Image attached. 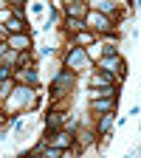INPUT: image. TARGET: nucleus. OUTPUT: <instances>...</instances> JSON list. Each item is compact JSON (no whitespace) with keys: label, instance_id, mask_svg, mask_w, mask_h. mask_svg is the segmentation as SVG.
Listing matches in <instances>:
<instances>
[{"label":"nucleus","instance_id":"obj_1","mask_svg":"<svg viewBox=\"0 0 141 158\" xmlns=\"http://www.w3.org/2000/svg\"><path fill=\"white\" fill-rule=\"evenodd\" d=\"M39 105H43V90L17 82L14 90H11V96L6 99L3 105H0V110H6V113L14 118V116H20V113H34Z\"/></svg>","mask_w":141,"mask_h":158},{"label":"nucleus","instance_id":"obj_2","mask_svg":"<svg viewBox=\"0 0 141 158\" xmlns=\"http://www.w3.org/2000/svg\"><path fill=\"white\" fill-rule=\"evenodd\" d=\"M76 82H79V73L59 65V71L54 73L51 79V90H48V99H65V96H73L76 90Z\"/></svg>","mask_w":141,"mask_h":158},{"label":"nucleus","instance_id":"obj_3","mask_svg":"<svg viewBox=\"0 0 141 158\" xmlns=\"http://www.w3.org/2000/svg\"><path fill=\"white\" fill-rule=\"evenodd\" d=\"M62 65L71 68V71H76V73H85V71L93 68V54L85 45H65V51H62Z\"/></svg>","mask_w":141,"mask_h":158},{"label":"nucleus","instance_id":"obj_4","mask_svg":"<svg viewBox=\"0 0 141 158\" xmlns=\"http://www.w3.org/2000/svg\"><path fill=\"white\" fill-rule=\"evenodd\" d=\"M85 26L93 31V34H99V37H107V34H118V23L116 20H110L107 14H102V11H88L85 14Z\"/></svg>","mask_w":141,"mask_h":158},{"label":"nucleus","instance_id":"obj_5","mask_svg":"<svg viewBox=\"0 0 141 158\" xmlns=\"http://www.w3.org/2000/svg\"><path fill=\"white\" fill-rule=\"evenodd\" d=\"M116 113H118V110H107V113L93 116V130H96V135H99V141H102V144L110 141V133H113V127H116Z\"/></svg>","mask_w":141,"mask_h":158},{"label":"nucleus","instance_id":"obj_6","mask_svg":"<svg viewBox=\"0 0 141 158\" xmlns=\"http://www.w3.org/2000/svg\"><path fill=\"white\" fill-rule=\"evenodd\" d=\"M93 68H99V71H105V73L116 76V73L127 71V62H124L122 51H118V54H110V56H93Z\"/></svg>","mask_w":141,"mask_h":158},{"label":"nucleus","instance_id":"obj_7","mask_svg":"<svg viewBox=\"0 0 141 158\" xmlns=\"http://www.w3.org/2000/svg\"><path fill=\"white\" fill-rule=\"evenodd\" d=\"M71 110H59V107H45V116H43V130H59L65 127Z\"/></svg>","mask_w":141,"mask_h":158},{"label":"nucleus","instance_id":"obj_8","mask_svg":"<svg viewBox=\"0 0 141 158\" xmlns=\"http://www.w3.org/2000/svg\"><path fill=\"white\" fill-rule=\"evenodd\" d=\"M14 82L39 88V68H37V62L34 65H23V68H14Z\"/></svg>","mask_w":141,"mask_h":158},{"label":"nucleus","instance_id":"obj_9","mask_svg":"<svg viewBox=\"0 0 141 158\" xmlns=\"http://www.w3.org/2000/svg\"><path fill=\"white\" fill-rule=\"evenodd\" d=\"M107 110H118V96H110V99H88V113L90 116L107 113Z\"/></svg>","mask_w":141,"mask_h":158},{"label":"nucleus","instance_id":"obj_10","mask_svg":"<svg viewBox=\"0 0 141 158\" xmlns=\"http://www.w3.org/2000/svg\"><path fill=\"white\" fill-rule=\"evenodd\" d=\"M6 45L11 51H28L34 48V40H31V31H20V34H9L6 37Z\"/></svg>","mask_w":141,"mask_h":158},{"label":"nucleus","instance_id":"obj_11","mask_svg":"<svg viewBox=\"0 0 141 158\" xmlns=\"http://www.w3.org/2000/svg\"><path fill=\"white\" fill-rule=\"evenodd\" d=\"M65 40H68V45H85V48H90V45H96V43H99V34H93L90 28H85V31L68 34Z\"/></svg>","mask_w":141,"mask_h":158},{"label":"nucleus","instance_id":"obj_12","mask_svg":"<svg viewBox=\"0 0 141 158\" xmlns=\"http://www.w3.org/2000/svg\"><path fill=\"white\" fill-rule=\"evenodd\" d=\"M102 85H116V76L99 71V68H90L88 71V88H102Z\"/></svg>","mask_w":141,"mask_h":158},{"label":"nucleus","instance_id":"obj_13","mask_svg":"<svg viewBox=\"0 0 141 158\" xmlns=\"http://www.w3.org/2000/svg\"><path fill=\"white\" fill-rule=\"evenodd\" d=\"M59 28H62V34H76V31H85V17H71V14H62V23H59Z\"/></svg>","mask_w":141,"mask_h":158},{"label":"nucleus","instance_id":"obj_14","mask_svg":"<svg viewBox=\"0 0 141 158\" xmlns=\"http://www.w3.org/2000/svg\"><path fill=\"white\" fill-rule=\"evenodd\" d=\"M118 96V85H102V88H88V99H110Z\"/></svg>","mask_w":141,"mask_h":158},{"label":"nucleus","instance_id":"obj_15","mask_svg":"<svg viewBox=\"0 0 141 158\" xmlns=\"http://www.w3.org/2000/svg\"><path fill=\"white\" fill-rule=\"evenodd\" d=\"M6 28H9V34H20V31H28V23L20 20V17H11L9 23H6Z\"/></svg>","mask_w":141,"mask_h":158},{"label":"nucleus","instance_id":"obj_16","mask_svg":"<svg viewBox=\"0 0 141 158\" xmlns=\"http://www.w3.org/2000/svg\"><path fill=\"white\" fill-rule=\"evenodd\" d=\"M14 85H17V82H14V76H11V79H3V82H0V105H3V102H6V99L11 96V90H14Z\"/></svg>","mask_w":141,"mask_h":158},{"label":"nucleus","instance_id":"obj_17","mask_svg":"<svg viewBox=\"0 0 141 158\" xmlns=\"http://www.w3.org/2000/svg\"><path fill=\"white\" fill-rule=\"evenodd\" d=\"M0 59H3V62H6V65H11V68H17V59H20V51H11V48H9V51H6L3 56H0Z\"/></svg>","mask_w":141,"mask_h":158},{"label":"nucleus","instance_id":"obj_18","mask_svg":"<svg viewBox=\"0 0 141 158\" xmlns=\"http://www.w3.org/2000/svg\"><path fill=\"white\" fill-rule=\"evenodd\" d=\"M45 9H48V3H45V0H34V3L28 6V11H31L34 17H39V14H43Z\"/></svg>","mask_w":141,"mask_h":158},{"label":"nucleus","instance_id":"obj_19","mask_svg":"<svg viewBox=\"0 0 141 158\" xmlns=\"http://www.w3.org/2000/svg\"><path fill=\"white\" fill-rule=\"evenodd\" d=\"M11 76H14V68L6 65L3 59H0V82H3V79H11Z\"/></svg>","mask_w":141,"mask_h":158},{"label":"nucleus","instance_id":"obj_20","mask_svg":"<svg viewBox=\"0 0 141 158\" xmlns=\"http://www.w3.org/2000/svg\"><path fill=\"white\" fill-rule=\"evenodd\" d=\"M11 17H14V14H11V6L6 3L3 9H0V23H3V26H6V23H9V20H11Z\"/></svg>","mask_w":141,"mask_h":158},{"label":"nucleus","instance_id":"obj_21","mask_svg":"<svg viewBox=\"0 0 141 158\" xmlns=\"http://www.w3.org/2000/svg\"><path fill=\"white\" fill-rule=\"evenodd\" d=\"M11 14L20 17V20H26V6H11Z\"/></svg>","mask_w":141,"mask_h":158},{"label":"nucleus","instance_id":"obj_22","mask_svg":"<svg viewBox=\"0 0 141 158\" xmlns=\"http://www.w3.org/2000/svg\"><path fill=\"white\" fill-rule=\"evenodd\" d=\"M138 116H141V105H133L130 113H127V118H138Z\"/></svg>","mask_w":141,"mask_h":158},{"label":"nucleus","instance_id":"obj_23","mask_svg":"<svg viewBox=\"0 0 141 158\" xmlns=\"http://www.w3.org/2000/svg\"><path fill=\"white\" fill-rule=\"evenodd\" d=\"M6 51H9V45H6V40H3V37H0V56H3Z\"/></svg>","mask_w":141,"mask_h":158},{"label":"nucleus","instance_id":"obj_24","mask_svg":"<svg viewBox=\"0 0 141 158\" xmlns=\"http://www.w3.org/2000/svg\"><path fill=\"white\" fill-rule=\"evenodd\" d=\"M9 6H26V0H6Z\"/></svg>","mask_w":141,"mask_h":158},{"label":"nucleus","instance_id":"obj_25","mask_svg":"<svg viewBox=\"0 0 141 158\" xmlns=\"http://www.w3.org/2000/svg\"><path fill=\"white\" fill-rule=\"evenodd\" d=\"M133 9H141V0H133Z\"/></svg>","mask_w":141,"mask_h":158}]
</instances>
